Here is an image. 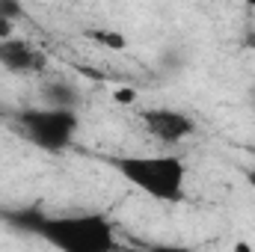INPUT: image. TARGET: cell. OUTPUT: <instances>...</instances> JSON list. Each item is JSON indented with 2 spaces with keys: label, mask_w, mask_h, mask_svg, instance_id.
<instances>
[{
  "label": "cell",
  "mask_w": 255,
  "mask_h": 252,
  "mask_svg": "<svg viewBox=\"0 0 255 252\" xmlns=\"http://www.w3.org/2000/svg\"><path fill=\"white\" fill-rule=\"evenodd\" d=\"M24 232L45 238L51 247L63 252H107L116 250V235L107 217L101 214H74V217H45L42 211H15L6 214Z\"/></svg>",
  "instance_id": "1"
},
{
  "label": "cell",
  "mask_w": 255,
  "mask_h": 252,
  "mask_svg": "<svg viewBox=\"0 0 255 252\" xmlns=\"http://www.w3.org/2000/svg\"><path fill=\"white\" fill-rule=\"evenodd\" d=\"M113 169L125 178L128 184L142 190L145 196L157 202L178 205L184 202V184H187V166L178 157L169 154H128V157H113Z\"/></svg>",
  "instance_id": "2"
},
{
  "label": "cell",
  "mask_w": 255,
  "mask_h": 252,
  "mask_svg": "<svg viewBox=\"0 0 255 252\" xmlns=\"http://www.w3.org/2000/svg\"><path fill=\"white\" fill-rule=\"evenodd\" d=\"M15 119L21 133L45 151L68 148L77 133V113L68 107H45V110L30 107V110H21Z\"/></svg>",
  "instance_id": "3"
},
{
  "label": "cell",
  "mask_w": 255,
  "mask_h": 252,
  "mask_svg": "<svg viewBox=\"0 0 255 252\" xmlns=\"http://www.w3.org/2000/svg\"><path fill=\"white\" fill-rule=\"evenodd\" d=\"M142 125L145 130L160 139V142H184L190 136L196 125L187 113L181 110H169V107H157V110H142Z\"/></svg>",
  "instance_id": "4"
},
{
  "label": "cell",
  "mask_w": 255,
  "mask_h": 252,
  "mask_svg": "<svg viewBox=\"0 0 255 252\" xmlns=\"http://www.w3.org/2000/svg\"><path fill=\"white\" fill-rule=\"evenodd\" d=\"M0 65L15 74H36V71H45L48 57L30 42L9 36V39H0Z\"/></svg>",
  "instance_id": "5"
},
{
  "label": "cell",
  "mask_w": 255,
  "mask_h": 252,
  "mask_svg": "<svg viewBox=\"0 0 255 252\" xmlns=\"http://www.w3.org/2000/svg\"><path fill=\"white\" fill-rule=\"evenodd\" d=\"M42 95H45V101L51 107H68V110H74V104H77V89L68 86V83H45Z\"/></svg>",
  "instance_id": "6"
},
{
  "label": "cell",
  "mask_w": 255,
  "mask_h": 252,
  "mask_svg": "<svg viewBox=\"0 0 255 252\" xmlns=\"http://www.w3.org/2000/svg\"><path fill=\"white\" fill-rule=\"evenodd\" d=\"M86 36H89L95 45L110 48V51H125L128 48V39L122 33H116V30H86Z\"/></svg>",
  "instance_id": "7"
},
{
  "label": "cell",
  "mask_w": 255,
  "mask_h": 252,
  "mask_svg": "<svg viewBox=\"0 0 255 252\" xmlns=\"http://www.w3.org/2000/svg\"><path fill=\"white\" fill-rule=\"evenodd\" d=\"M0 18H9V21L24 18V3L21 0H0Z\"/></svg>",
  "instance_id": "8"
},
{
  "label": "cell",
  "mask_w": 255,
  "mask_h": 252,
  "mask_svg": "<svg viewBox=\"0 0 255 252\" xmlns=\"http://www.w3.org/2000/svg\"><path fill=\"white\" fill-rule=\"evenodd\" d=\"M113 101H116V104H133V101H136V89H130V86H128V89H116V92H113Z\"/></svg>",
  "instance_id": "9"
},
{
  "label": "cell",
  "mask_w": 255,
  "mask_h": 252,
  "mask_svg": "<svg viewBox=\"0 0 255 252\" xmlns=\"http://www.w3.org/2000/svg\"><path fill=\"white\" fill-rule=\"evenodd\" d=\"M12 27H15V21L0 18V39H9V36H12Z\"/></svg>",
  "instance_id": "10"
},
{
  "label": "cell",
  "mask_w": 255,
  "mask_h": 252,
  "mask_svg": "<svg viewBox=\"0 0 255 252\" xmlns=\"http://www.w3.org/2000/svg\"><path fill=\"white\" fill-rule=\"evenodd\" d=\"M247 184L255 190V169H253V172H247Z\"/></svg>",
  "instance_id": "11"
},
{
  "label": "cell",
  "mask_w": 255,
  "mask_h": 252,
  "mask_svg": "<svg viewBox=\"0 0 255 252\" xmlns=\"http://www.w3.org/2000/svg\"><path fill=\"white\" fill-rule=\"evenodd\" d=\"M244 3H250V6H255V0H244Z\"/></svg>",
  "instance_id": "12"
}]
</instances>
